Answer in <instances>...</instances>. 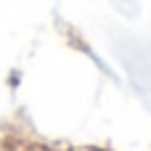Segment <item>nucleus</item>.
Returning <instances> with one entry per match:
<instances>
[]
</instances>
